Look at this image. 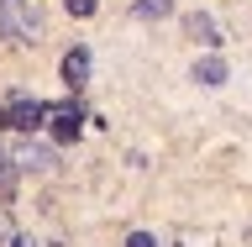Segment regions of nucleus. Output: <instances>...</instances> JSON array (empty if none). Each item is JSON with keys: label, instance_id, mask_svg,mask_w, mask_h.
<instances>
[{"label": "nucleus", "instance_id": "1", "mask_svg": "<svg viewBox=\"0 0 252 247\" xmlns=\"http://www.w3.org/2000/svg\"><path fill=\"white\" fill-rule=\"evenodd\" d=\"M0 37L11 42H42V11L27 0H0Z\"/></svg>", "mask_w": 252, "mask_h": 247}, {"label": "nucleus", "instance_id": "2", "mask_svg": "<svg viewBox=\"0 0 252 247\" xmlns=\"http://www.w3.org/2000/svg\"><path fill=\"white\" fill-rule=\"evenodd\" d=\"M42 121H47V106H42V100H21V95L0 100V126H16V132H37Z\"/></svg>", "mask_w": 252, "mask_h": 247}, {"label": "nucleus", "instance_id": "3", "mask_svg": "<svg viewBox=\"0 0 252 247\" xmlns=\"http://www.w3.org/2000/svg\"><path fill=\"white\" fill-rule=\"evenodd\" d=\"M47 121H53V132L68 142V137H79V121H84V116H79V106H47Z\"/></svg>", "mask_w": 252, "mask_h": 247}, {"label": "nucleus", "instance_id": "4", "mask_svg": "<svg viewBox=\"0 0 252 247\" xmlns=\"http://www.w3.org/2000/svg\"><path fill=\"white\" fill-rule=\"evenodd\" d=\"M84 79H90V53H84V47L63 53V84H68V90H79Z\"/></svg>", "mask_w": 252, "mask_h": 247}, {"label": "nucleus", "instance_id": "5", "mask_svg": "<svg viewBox=\"0 0 252 247\" xmlns=\"http://www.w3.org/2000/svg\"><path fill=\"white\" fill-rule=\"evenodd\" d=\"M184 32H189V37H194V42H205V47H216V42H220V27H216V21H210V16H205V11L184 16Z\"/></svg>", "mask_w": 252, "mask_h": 247}, {"label": "nucleus", "instance_id": "6", "mask_svg": "<svg viewBox=\"0 0 252 247\" xmlns=\"http://www.w3.org/2000/svg\"><path fill=\"white\" fill-rule=\"evenodd\" d=\"M58 163V153L53 147H21V169H37V174H47Z\"/></svg>", "mask_w": 252, "mask_h": 247}, {"label": "nucleus", "instance_id": "7", "mask_svg": "<svg viewBox=\"0 0 252 247\" xmlns=\"http://www.w3.org/2000/svg\"><path fill=\"white\" fill-rule=\"evenodd\" d=\"M194 79H200V84H220V79H226V63H220V58L194 63Z\"/></svg>", "mask_w": 252, "mask_h": 247}, {"label": "nucleus", "instance_id": "8", "mask_svg": "<svg viewBox=\"0 0 252 247\" xmlns=\"http://www.w3.org/2000/svg\"><path fill=\"white\" fill-rule=\"evenodd\" d=\"M16 163H21V158H11L5 147H0V189H5V195L16 189Z\"/></svg>", "mask_w": 252, "mask_h": 247}, {"label": "nucleus", "instance_id": "9", "mask_svg": "<svg viewBox=\"0 0 252 247\" xmlns=\"http://www.w3.org/2000/svg\"><path fill=\"white\" fill-rule=\"evenodd\" d=\"M173 11V0H137V16L142 21H153V16H168Z\"/></svg>", "mask_w": 252, "mask_h": 247}, {"label": "nucleus", "instance_id": "10", "mask_svg": "<svg viewBox=\"0 0 252 247\" xmlns=\"http://www.w3.org/2000/svg\"><path fill=\"white\" fill-rule=\"evenodd\" d=\"M63 5H68V16H90L100 0H63Z\"/></svg>", "mask_w": 252, "mask_h": 247}, {"label": "nucleus", "instance_id": "11", "mask_svg": "<svg viewBox=\"0 0 252 247\" xmlns=\"http://www.w3.org/2000/svg\"><path fill=\"white\" fill-rule=\"evenodd\" d=\"M126 247H158V242H153L147 232H131V237H126Z\"/></svg>", "mask_w": 252, "mask_h": 247}, {"label": "nucleus", "instance_id": "12", "mask_svg": "<svg viewBox=\"0 0 252 247\" xmlns=\"http://www.w3.org/2000/svg\"><path fill=\"white\" fill-rule=\"evenodd\" d=\"M16 247H32V242H27V237H21V242H16Z\"/></svg>", "mask_w": 252, "mask_h": 247}, {"label": "nucleus", "instance_id": "13", "mask_svg": "<svg viewBox=\"0 0 252 247\" xmlns=\"http://www.w3.org/2000/svg\"><path fill=\"white\" fill-rule=\"evenodd\" d=\"M247 247H252V232H247Z\"/></svg>", "mask_w": 252, "mask_h": 247}]
</instances>
